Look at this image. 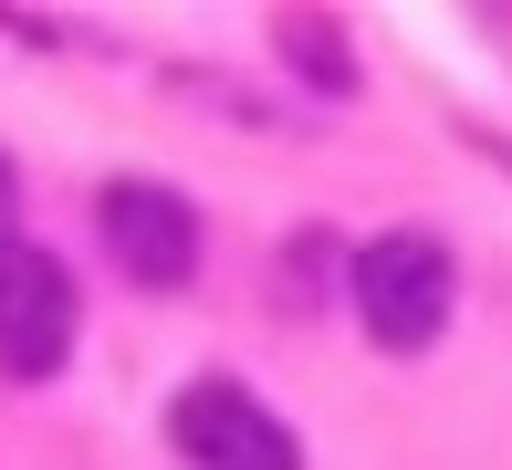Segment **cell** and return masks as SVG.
<instances>
[{
	"label": "cell",
	"instance_id": "obj_1",
	"mask_svg": "<svg viewBox=\"0 0 512 470\" xmlns=\"http://www.w3.org/2000/svg\"><path fill=\"white\" fill-rule=\"evenodd\" d=\"M345 293H356V324L387 345V356H418V345H439V335H450L460 262L429 241V230H387V241H366V251H356Z\"/></svg>",
	"mask_w": 512,
	"mask_h": 470
},
{
	"label": "cell",
	"instance_id": "obj_2",
	"mask_svg": "<svg viewBox=\"0 0 512 470\" xmlns=\"http://www.w3.org/2000/svg\"><path fill=\"white\" fill-rule=\"evenodd\" d=\"M74 335H84V293H74V272H63L53 251L11 241V251H0V376H11V387L63 376Z\"/></svg>",
	"mask_w": 512,
	"mask_h": 470
},
{
	"label": "cell",
	"instance_id": "obj_3",
	"mask_svg": "<svg viewBox=\"0 0 512 470\" xmlns=\"http://www.w3.org/2000/svg\"><path fill=\"white\" fill-rule=\"evenodd\" d=\"M168 439H178V460H199V470H304V439H293L251 387H230V376L178 387Z\"/></svg>",
	"mask_w": 512,
	"mask_h": 470
},
{
	"label": "cell",
	"instance_id": "obj_4",
	"mask_svg": "<svg viewBox=\"0 0 512 470\" xmlns=\"http://www.w3.org/2000/svg\"><path fill=\"white\" fill-rule=\"evenodd\" d=\"M105 251L136 272V293H189L199 282V209L168 178H115L105 188Z\"/></svg>",
	"mask_w": 512,
	"mask_h": 470
},
{
	"label": "cell",
	"instance_id": "obj_5",
	"mask_svg": "<svg viewBox=\"0 0 512 470\" xmlns=\"http://www.w3.org/2000/svg\"><path fill=\"white\" fill-rule=\"evenodd\" d=\"M272 32H283L293 74H304V63H314V84H324V94H356V63H345V32H335V21H324V11H283V21H272Z\"/></svg>",
	"mask_w": 512,
	"mask_h": 470
},
{
	"label": "cell",
	"instance_id": "obj_6",
	"mask_svg": "<svg viewBox=\"0 0 512 470\" xmlns=\"http://www.w3.org/2000/svg\"><path fill=\"white\" fill-rule=\"evenodd\" d=\"M11 230H21V178H11V157H0V251H11Z\"/></svg>",
	"mask_w": 512,
	"mask_h": 470
}]
</instances>
